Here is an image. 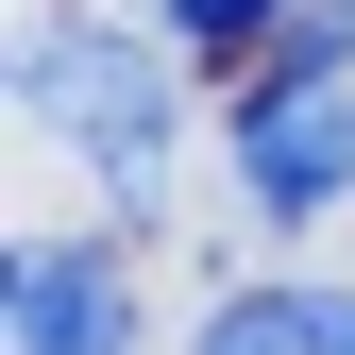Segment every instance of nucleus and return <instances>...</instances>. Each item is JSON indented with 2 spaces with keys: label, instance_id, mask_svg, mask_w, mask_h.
<instances>
[{
  "label": "nucleus",
  "instance_id": "nucleus-1",
  "mask_svg": "<svg viewBox=\"0 0 355 355\" xmlns=\"http://www.w3.org/2000/svg\"><path fill=\"white\" fill-rule=\"evenodd\" d=\"M17 102L51 119V136L102 169L119 203H153V187H169V119H187V102H169V68H153L119 17H34V51H17Z\"/></svg>",
  "mask_w": 355,
  "mask_h": 355
},
{
  "label": "nucleus",
  "instance_id": "nucleus-2",
  "mask_svg": "<svg viewBox=\"0 0 355 355\" xmlns=\"http://www.w3.org/2000/svg\"><path fill=\"white\" fill-rule=\"evenodd\" d=\"M237 187H254V220H322L355 187V85L338 68H288L237 102Z\"/></svg>",
  "mask_w": 355,
  "mask_h": 355
},
{
  "label": "nucleus",
  "instance_id": "nucleus-3",
  "mask_svg": "<svg viewBox=\"0 0 355 355\" xmlns=\"http://www.w3.org/2000/svg\"><path fill=\"white\" fill-rule=\"evenodd\" d=\"M0 322H17V355H136V271L85 254V237H34Z\"/></svg>",
  "mask_w": 355,
  "mask_h": 355
},
{
  "label": "nucleus",
  "instance_id": "nucleus-4",
  "mask_svg": "<svg viewBox=\"0 0 355 355\" xmlns=\"http://www.w3.org/2000/svg\"><path fill=\"white\" fill-rule=\"evenodd\" d=\"M187 355H355V288H304V271L288 288H237Z\"/></svg>",
  "mask_w": 355,
  "mask_h": 355
},
{
  "label": "nucleus",
  "instance_id": "nucleus-5",
  "mask_svg": "<svg viewBox=\"0 0 355 355\" xmlns=\"http://www.w3.org/2000/svg\"><path fill=\"white\" fill-rule=\"evenodd\" d=\"M271 17H288V0H169V34H187V51H254Z\"/></svg>",
  "mask_w": 355,
  "mask_h": 355
}]
</instances>
